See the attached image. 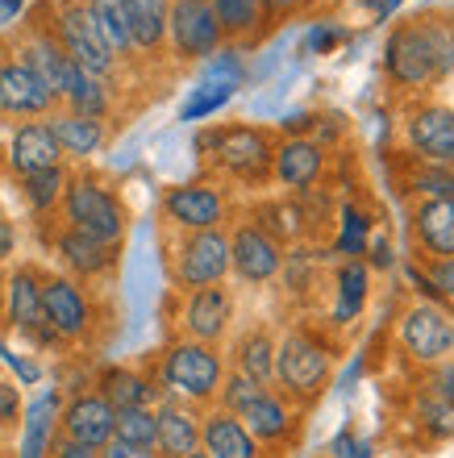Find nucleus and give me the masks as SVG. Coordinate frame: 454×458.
<instances>
[{
    "instance_id": "nucleus-34",
    "label": "nucleus",
    "mask_w": 454,
    "mask_h": 458,
    "mask_svg": "<svg viewBox=\"0 0 454 458\" xmlns=\"http://www.w3.org/2000/svg\"><path fill=\"white\" fill-rule=\"evenodd\" d=\"M59 109L108 121V113H113V84H108V80H96V75H88V72H75L72 88H67L59 100Z\"/></svg>"
},
{
    "instance_id": "nucleus-27",
    "label": "nucleus",
    "mask_w": 454,
    "mask_h": 458,
    "mask_svg": "<svg viewBox=\"0 0 454 458\" xmlns=\"http://www.w3.org/2000/svg\"><path fill=\"white\" fill-rule=\"evenodd\" d=\"M92 392H100V396L113 404V412H121V409H155L158 400H163L155 375L138 371V367H105V371L96 375Z\"/></svg>"
},
{
    "instance_id": "nucleus-5",
    "label": "nucleus",
    "mask_w": 454,
    "mask_h": 458,
    "mask_svg": "<svg viewBox=\"0 0 454 458\" xmlns=\"http://www.w3.org/2000/svg\"><path fill=\"white\" fill-rule=\"evenodd\" d=\"M196 150L226 180L251 183V188L271 180L275 138L263 125H213L196 138Z\"/></svg>"
},
{
    "instance_id": "nucleus-11",
    "label": "nucleus",
    "mask_w": 454,
    "mask_h": 458,
    "mask_svg": "<svg viewBox=\"0 0 454 458\" xmlns=\"http://www.w3.org/2000/svg\"><path fill=\"white\" fill-rule=\"evenodd\" d=\"M42 276H47V271L34 263L13 267L9 276H4V321H9L13 334H21L30 346L50 350V346H59V338L50 334L47 313H42Z\"/></svg>"
},
{
    "instance_id": "nucleus-30",
    "label": "nucleus",
    "mask_w": 454,
    "mask_h": 458,
    "mask_svg": "<svg viewBox=\"0 0 454 458\" xmlns=\"http://www.w3.org/2000/svg\"><path fill=\"white\" fill-rule=\"evenodd\" d=\"M275 334L267 326L246 329L238 342H234V371L254 379V384L271 387L275 384Z\"/></svg>"
},
{
    "instance_id": "nucleus-48",
    "label": "nucleus",
    "mask_w": 454,
    "mask_h": 458,
    "mask_svg": "<svg viewBox=\"0 0 454 458\" xmlns=\"http://www.w3.org/2000/svg\"><path fill=\"white\" fill-rule=\"evenodd\" d=\"M313 0H263V21L275 25L284 21V17H296V13H304Z\"/></svg>"
},
{
    "instance_id": "nucleus-28",
    "label": "nucleus",
    "mask_w": 454,
    "mask_h": 458,
    "mask_svg": "<svg viewBox=\"0 0 454 458\" xmlns=\"http://www.w3.org/2000/svg\"><path fill=\"white\" fill-rule=\"evenodd\" d=\"M50 133L63 150V163H88L92 155H100V146L108 142V125L96 117H80V113L55 109L47 117Z\"/></svg>"
},
{
    "instance_id": "nucleus-41",
    "label": "nucleus",
    "mask_w": 454,
    "mask_h": 458,
    "mask_svg": "<svg viewBox=\"0 0 454 458\" xmlns=\"http://www.w3.org/2000/svg\"><path fill=\"white\" fill-rule=\"evenodd\" d=\"M113 437L130 446L155 450V409H121L113 421Z\"/></svg>"
},
{
    "instance_id": "nucleus-14",
    "label": "nucleus",
    "mask_w": 454,
    "mask_h": 458,
    "mask_svg": "<svg viewBox=\"0 0 454 458\" xmlns=\"http://www.w3.org/2000/svg\"><path fill=\"white\" fill-rule=\"evenodd\" d=\"M229 233V276H238L242 284H271L279 271H284V246L267 233L263 225H254L251 217L238 221Z\"/></svg>"
},
{
    "instance_id": "nucleus-49",
    "label": "nucleus",
    "mask_w": 454,
    "mask_h": 458,
    "mask_svg": "<svg viewBox=\"0 0 454 458\" xmlns=\"http://www.w3.org/2000/svg\"><path fill=\"white\" fill-rule=\"evenodd\" d=\"M96 458H158L155 450H142V446H130V442H117V437H108L105 446L96 450Z\"/></svg>"
},
{
    "instance_id": "nucleus-18",
    "label": "nucleus",
    "mask_w": 454,
    "mask_h": 458,
    "mask_svg": "<svg viewBox=\"0 0 454 458\" xmlns=\"http://www.w3.org/2000/svg\"><path fill=\"white\" fill-rule=\"evenodd\" d=\"M13 59H21L30 72L42 80V84L55 92V100H63V92L72 88V80H75V67L67 55H63V47L55 42V34L47 30V21H34L30 30L21 34V42L13 47Z\"/></svg>"
},
{
    "instance_id": "nucleus-8",
    "label": "nucleus",
    "mask_w": 454,
    "mask_h": 458,
    "mask_svg": "<svg viewBox=\"0 0 454 458\" xmlns=\"http://www.w3.org/2000/svg\"><path fill=\"white\" fill-rule=\"evenodd\" d=\"M171 284L176 292H196L226 284L229 276V233L226 229H201V233H180L167 254Z\"/></svg>"
},
{
    "instance_id": "nucleus-39",
    "label": "nucleus",
    "mask_w": 454,
    "mask_h": 458,
    "mask_svg": "<svg viewBox=\"0 0 454 458\" xmlns=\"http://www.w3.org/2000/svg\"><path fill=\"white\" fill-rule=\"evenodd\" d=\"M251 221L254 225H263L279 246H287V242H296L300 233H304V213H300L296 205H287V200H271V205H263Z\"/></svg>"
},
{
    "instance_id": "nucleus-29",
    "label": "nucleus",
    "mask_w": 454,
    "mask_h": 458,
    "mask_svg": "<svg viewBox=\"0 0 454 458\" xmlns=\"http://www.w3.org/2000/svg\"><path fill=\"white\" fill-rule=\"evenodd\" d=\"M371 296V267L363 259H342L334 271V313L330 326H355Z\"/></svg>"
},
{
    "instance_id": "nucleus-40",
    "label": "nucleus",
    "mask_w": 454,
    "mask_h": 458,
    "mask_svg": "<svg viewBox=\"0 0 454 458\" xmlns=\"http://www.w3.org/2000/svg\"><path fill=\"white\" fill-rule=\"evenodd\" d=\"M405 188L417 200H454V171H442V167H430V163H417L408 171Z\"/></svg>"
},
{
    "instance_id": "nucleus-45",
    "label": "nucleus",
    "mask_w": 454,
    "mask_h": 458,
    "mask_svg": "<svg viewBox=\"0 0 454 458\" xmlns=\"http://www.w3.org/2000/svg\"><path fill=\"white\" fill-rule=\"evenodd\" d=\"M363 263L367 267H375V271H388L392 267V238H388V229H380V225H371V238H367V246H363Z\"/></svg>"
},
{
    "instance_id": "nucleus-31",
    "label": "nucleus",
    "mask_w": 454,
    "mask_h": 458,
    "mask_svg": "<svg viewBox=\"0 0 454 458\" xmlns=\"http://www.w3.org/2000/svg\"><path fill=\"white\" fill-rule=\"evenodd\" d=\"M55 434H59V392H47V396L38 400L34 409L25 412L17 458H47Z\"/></svg>"
},
{
    "instance_id": "nucleus-25",
    "label": "nucleus",
    "mask_w": 454,
    "mask_h": 458,
    "mask_svg": "<svg viewBox=\"0 0 454 458\" xmlns=\"http://www.w3.org/2000/svg\"><path fill=\"white\" fill-rule=\"evenodd\" d=\"M133 59H158L167 50V0H117Z\"/></svg>"
},
{
    "instance_id": "nucleus-55",
    "label": "nucleus",
    "mask_w": 454,
    "mask_h": 458,
    "mask_svg": "<svg viewBox=\"0 0 454 458\" xmlns=\"http://www.w3.org/2000/svg\"><path fill=\"white\" fill-rule=\"evenodd\" d=\"M442 309H446V317H450V326H454V301H450V304H442Z\"/></svg>"
},
{
    "instance_id": "nucleus-26",
    "label": "nucleus",
    "mask_w": 454,
    "mask_h": 458,
    "mask_svg": "<svg viewBox=\"0 0 454 458\" xmlns=\"http://www.w3.org/2000/svg\"><path fill=\"white\" fill-rule=\"evenodd\" d=\"M201 450L209 458H263V446L246 434V425L217 404L201 412Z\"/></svg>"
},
{
    "instance_id": "nucleus-15",
    "label": "nucleus",
    "mask_w": 454,
    "mask_h": 458,
    "mask_svg": "<svg viewBox=\"0 0 454 458\" xmlns=\"http://www.w3.org/2000/svg\"><path fill=\"white\" fill-rule=\"evenodd\" d=\"M59 109V100L42 80H38L21 59L4 55L0 59V117L4 121H42Z\"/></svg>"
},
{
    "instance_id": "nucleus-2",
    "label": "nucleus",
    "mask_w": 454,
    "mask_h": 458,
    "mask_svg": "<svg viewBox=\"0 0 454 458\" xmlns=\"http://www.w3.org/2000/svg\"><path fill=\"white\" fill-rule=\"evenodd\" d=\"M334 342L325 338V329L313 326H292L284 338L275 342V392L296 404V409H309L321 400V392L334 379Z\"/></svg>"
},
{
    "instance_id": "nucleus-52",
    "label": "nucleus",
    "mask_w": 454,
    "mask_h": 458,
    "mask_svg": "<svg viewBox=\"0 0 454 458\" xmlns=\"http://www.w3.org/2000/svg\"><path fill=\"white\" fill-rule=\"evenodd\" d=\"M13 254H17V229H13L9 217H0V267L9 263Z\"/></svg>"
},
{
    "instance_id": "nucleus-22",
    "label": "nucleus",
    "mask_w": 454,
    "mask_h": 458,
    "mask_svg": "<svg viewBox=\"0 0 454 458\" xmlns=\"http://www.w3.org/2000/svg\"><path fill=\"white\" fill-rule=\"evenodd\" d=\"M238 421L246 425V434L267 450V446H284V442H292V434H296V425H300V409L296 404H287L275 387H263V392L238 412Z\"/></svg>"
},
{
    "instance_id": "nucleus-53",
    "label": "nucleus",
    "mask_w": 454,
    "mask_h": 458,
    "mask_svg": "<svg viewBox=\"0 0 454 458\" xmlns=\"http://www.w3.org/2000/svg\"><path fill=\"white\" fill-rule=\"evenodd\" d=\"M0 354H4V362H13V367H17V375H21L25 384H34L38 375H42V371H38V362H25L21 354H13V350H4V346H0Z\"/></svg>"
},
{
    "instance_id": "nucleus-46",
    "label": "nucleus",
    "mask_w": 454,
    "mask_h": 458,
    "mask_svg": "<svg viewBox=\"0 0 454 458\" xmlns=\"http://www.w3.org/2000/svg\"><path fill=\"white\" fill-rule=\"evenodd\" d=\"M421 387H430L433 396L446 400V404L454 409V354L446 362H438V367H430V371H425V384H421Z\"/></svg>"
},
{
    "instance_id": "nucleus-44",
    "label": "nucleus",
    "mask_w": 454,
    "mask_h": 458,
    "mask_svg": "<svg viewBox=\"0 0 454 458\" xmlns=\"http://www.w3.org/2000/svg\"><path fill=\"white\" fill-rule=\"evenodd\" d=\"M25 417V400H21V384L0 375V429H17Z\"/></svg>"
},
{
    "instance_id": "nucleus-3",
    "label": "nucleus",
    "mask_w": 454,
    "mask_h": 458,
    "mask_svg": "<svg viewBox=\"0 0 454 458\" xmlns=\"http://www.w3.org/2000/svg\"><path fill=\"white\" fill-rule=\"evenodd\" d=\"M226 354L217 346H204V342H188V338H171L163 346L155 362V384L167 400H180L192 409H213L217 392L226 384Z\"/></svg>"
},
{
    "instance_id": "nucleus-42",
    "label": "nucleus",
    "mask_w": 454,
    "mask_h": 458,
    "mask_svg": "<svg viewBox=\"0 0 454 458\" xmlns=\"http://www.w3.org/2000/svg\"><path fill=\"white\" fill-rule=\"evenodd\" d=\"M259 392H263V384H254V379H246V375H238V371H226V384L217 392V409H226L238 417Z\"/></svg>"
},
{
    "instance_id": "nucleus-33",
    "label": "nucleus",
    "mask_w": 454,
    "mask_h": 458,
    "mask_svg": "<svg viewBox=\"0 0 454 458\" xmlns=\"http://www.w3.org/2000/svg\"><path fill=\"white\" fill-rule=\"evenodd\" d=\"M209 9H213L226 42H246V38H259L267 30L263 0H209Z\"/></svg>"
},
{
    "instance_id": "nucleus-59",
    "label": "nucleus",
    "mask_w": 454,
    "mask_h": 458,
    "mask_svg": "<svg viewBox=\"0 0 454 458\" xmlns=\"http://www.w3.org/2000/svg\"><path fill=\"white\" fill-rule=\"evenodd\" d=\"M450 72H454V67H450Z\"/></svg>"
},
{
    "instance_id": "nucleus-32",
    "label": "nucleus",
    "mask_w": 454,
    "mask_h": 458,
    "mask_svg": "<svg viewBox=\"0 0 454 458\" xmlns=\"http://www.w3.org/2000/svg\"><path fill=\"white\" fill-rule=\"evenodd\" d=\"M67 180H72V171H67V163H59V167L21 175V180H17V192H21L25 208H30L34 217H50V213H59V200H63Z\"/></svg>"
},
{
    "instance_id": "nucleus-24",
    "label": "nucleus",
    "mask_w": 454,
    "mask_h": 458,
    "mask_svg": "<svg viewBox=\"0 0 454 458\" xmlns=\"http://www.w3.org/2000/svg\"><path fill=\"white\" fill-rule=\"evenodd\" d=\"M192 450H201V409L163 396L155 404V454L184 458Z\"/></svg>"
},
{
    "instance_id": "nucleus-54",
    "label": "nucleus",
    "mask_w": 454,
    "mask_h": 458,
    "mask_svg": "<svg viewBox=\"0 0 454 458\" xmlns=\"http://www.w3.org/2000/svg\"><path fill=\"white\" fill-rule=\"evenodd\" d=\"M25 0H0V25H13L17 17H21Z\"/></svg>"
},
{
    "instance_id": "nucleus-35",
    "label": "nucleus",
    "mask_w": 454,
    "mask_h": 458,
    "mask_svg": "<svg viewBox=\"0 0 454 458\" xmlns=\"http://www.w3.org/2000/svg\"><path fill=\"white\" fill-rule=\"evenodd\" d=\"M84 9H88V21L96 25V34H100V42L108 47V55L121 67L133 63V47H130V34H125V17H121L117 0H84Z\"/></svg>"
},
{
    "instance_id": "nucleus-13",
    "label": "nucleus",
    "mask_w": 454,
    "mask_h": 458,
    "mask_svg": "<svg viewBox=\"0 0 454 458\" xmlns=\"http://www.w3.org/2000/svg\"><path fill=\"white\" fill-rule=\"evenodd\" d=\"M226 47L209 0H167V50L180 63L213 59Z\"/></svg>"
},
{
    "instance_id": "nucleus-17",
    "label": "nucleus",
    "mask_w": 454,
    "mask_h": 458,
    "mask_svg": "<svg viewBox=\"0 0 454 458\" xmlns=\"http://www.w3.org/2000/svg\"><path fill=\"white\" fill-rule=\"evenodd\" d=\"M50 250L59 259L63 276L80 279V284L113 276L121 263V246H105V242H96V238H88L80 229H67V225H59L50 233Z\"/></svg>"
},
{
    "instance_id": "nucleus-4",
    "label": "nucleus",
    "mask_w": 454,
    "mask_h": 458,
    "mask_svg": "<svg viewBox=\"0 0 454 458\" xmlns=\"http://www.w3.org/2000/svg\"><path fill=\"white\" fill-rule=\"evenodd\" d=\"M59 221L67 229H80L88 238L105 242V246H121L130 213H125V200L108 180H100L96 171H72L59 200Z\"/></svg>"
},
{
    "instance_id": "nucleus-6",
    "label": "nucleus",
    "mask_w": 454,
    "mask_h": 458,
    "mask_svg": "<svg viewBox=\"0 0 454 458\" xmlns=\"http://www.w3.org/2000/svg\"><path fill=\"white\" fill-rule=\"evenodd\" d=\"M47 30L55 34V42L63 47V55L80 67V72L96 75V80H117L121 63L108 55V47L100 42L96 25L88 21V9L84 0H55L47 9Z\"/></svg>"
},
{
    "instance_id": "nucleus-50",
    "label": "nucleus",
    "mask_w": 454,
    "mask_h": 458,
    "mask_svg": "<svg viewBox=\"0 0 454 458\" xmlns=\"http://www.w3.org/2000/svg\"><path fill=\"white\" fill-rule=\"evenodd\" d=\"M47 458H96V450L80 446V442H72V437L55 434V442H50V454Z\"/></svg>"
},
{
    "instance_id": "nucleus-21",
    "label": "nucleus",
    "mask_w": 454,
    "mask_h": 458,
    "mask_svg": "<svg viewBox=\"0 0 454 458\" xmlns=\"http://www.w3.org/2000/svg\"><path fill=\"white\" fill-rule=\"evenodd\" d=\"M413 233V263H442L454 259V200H417L408 213Z\"/></svg>"
},
{
    "instance_id": "nucleus-7",
    "label": "nucleus",
    "mask_w": 454,
    "mask_h": 458,
    "mask_svg": "<svg viewBox=\"0 0 454 458\" xmlns=\"http://www.w3.org/2000/svg\"><path fill=\"white\" fill-rule=\"evenodd\" d=\"M396 350L408 367L430 371L438 362H446L454 354V326L446 317L442 304L413 301L396 321Z\"/></svg>"
},
{
    "instance_id": "nucleus-1",
    "label": "nucleus",
    "mask_w": 454,
    "mask_h": 458,
    "mask_svg": "<svg viewBox=\"0 0 454 458\" xmlns=\"http://www.w3.org/2000/svg\"><path fill=\"white\" fill-rule=\"evenodd\" d=\"M454 25L446 17L421 13L396 21L383 38V80L396 97H425L450 80Z\"/></svg>"
},
{
    "instance_id": "nucleus-19",
    "label": "nucleus",
    "mask_w": 454,
    "mask_h": 458,
    "mask_svg": "<svg viewBox=\"0 0 454 458\" xmlns=\"http://www.w3.org/2000/svg\"><path fill=\"white\" fill-rule=\"evenodd\" d=\"M113 421H117L113 404H108L100 392H92V387L72 392V396L59 404V434L88 450H100L108 437H113Z\"/></svg>"
},
{
    "instance_id": "nucleus-43",
    "label": "nucleus",
    "mask_w": 454,
    "mask_h": 458,
    "mask_svg": "<svg viewBox=\"0 0 454 458\" xmlns=\"http://www.w3.org/2000/svg\"><path fill=\"white\" fill-rule=\"evenodd\" d=\"M234 97V84H204L196 97L184 105V121H201V117H209V113H217L226 100Z\"/></svg>"
},
{
    "instance_id": "nucleus-56",
    "label": "nucleus",
    "mask_w": 454,
    "mask_h": 458,
    "mask_svg": "<svg viewBox=\"0 0 454 458\" xmlns=\"http://www.w3.org/2000/svg\"><path fill=\"white\" fill-rule=\"evenodd\" d=\"M184 458H209V454H204V450H192V454H184Z\"/></svg>"
},
{
    "instance_id": "nucleus-37",
    "label": "nucleus",
    "mask_w": 454,
    "mask_h": 458,
    "mask_svg": "<svg viewBox=\"0 0 454 458\" xmlns=\"http://www.w3.org/2000/svg\"><path fill=\"white\" fill-rule=\"evenodd\" d=\"M405 276L421 292V301H430V304L454 301V259H442V263H408Z\"/></svg>"
},
{
    "instance_id": "nucleus-20",
    "label": "nucleus",
    "mask_w": 454,
    "mask_h": 458,
    "mask_svg": "<svg viewBox=\"0 0 454 458\" xmlns=\"http://www.w3.org/2000/svg\"><path fill=\"white\" fill-rule=\"evenodd\" d=\"M325 142L296 133V138H275L271 155V180L287 192H309L313 183L325 175Z\"/></svg>"
},
{
    "instance_id": "nucleus-51",
    "label": "nucleus",
    "mask_w": 454,
    "mask_h": 458,
    "mask_svg": "<svg viewBox=\"0 0 454 458\" xmlns=\"http://www.w3.org/2000/svg\"><path fill=\"white\" fill-rule=\"evenodd\" d=\"M334 454H338V458H371V450L363 446L359 437H355V434L347 429V434H338V437H334Z\"/></svg>"
},
{
    "instance_id": "nucleus-9",
    "label": "nucleus",
    "mask_w": 454,
    "mask_h": 458,
    "mask_svg": "<svg viewBox=\"0 0 454 458\" xmlns=\"http://www.w3.org/2000/svg\"><path fill=\"white\" fill-rule=\"evenodd\" d=\"M408 155L430 167L454 171V105L442 100H413L400 121Z\"/></svg>"
},
{
    "instance_id": "nucleus-23",
    "label": "nucleus",
    "mask_w": 454,
    "mask_h": 458,
    "mask_svg": "<svg viewBox=\"0 0 454 458\" xmlns=\"http://www.w3.org/2000/svg\"><path fill=\"white\" fill-rule=\"evenodd\" d=\"M63 163V150L50 133L47 117L42 121H21L13 125L9 133V146H4V167L21 180V175H34V171H47V167H59Z\"/></svg>"
},
{
    "instance_id": "nucleus-36",
    "label": "nucleus",
    "mask_w": 454,
    "mask_h": 458,
    "mask_svg": "<svg viewBox=\"0 0 454 458\" xmlns=\"http://www.w3.org/2000/svg\"><path fill=\"white\" fill-rule=\"evenodd\" d=\"M413 425L417 434H425L430 442H450L454 437V409L446 400H438L430 387H417V400H413Z\"/></svg>"
},
{
    "instance_id": "nucleus-38",
    "label": "nucleus",
    "mask_w": 454,
    "mask_h": 458,
    "mask_svg": "<svg viewBox=\"0 0 454 458\" xmlns=\"http://www.w3.org/2000/svg\"><path fill=\"white\" fill-rule=\"evenodd\" d=\"M371 213L363 205H342L338 208V233H334V254L342 259H363V246L371 238Z\"/></svg>"
},
{
    "instance_id": "nucleus-47",
    "label": "nucleus",
    "mask_w": 454,
    "mask_h": 458,
    "mask_svg": "<svg viewBox=\"0 0 454 458\" xmlns=\"http://www.w3.org/2000/svg\"><path fill=\"white\" fill-rule=\"evenodd\" d=\"M342 38H347V30H338V25H313L309 38H304V55H330Z\"/></svg>"
},
{
    "instance_id": "nucleus-16",
    "label": "nucleus",
    "mask_w": 454,
    "mask_h": 458,
    "mask_svg": "<svg viewBox=\"0 0 454 458\" xmlns=\"http://www.w3.org/2000/svg\"><path fill=\"white\" fill-rule=\"evenodd\" d=\"M229 321H234V296H229L226 284L184 292L180 338L204 342V346H221V338L229 334Z\"/></svg>"
},
{
    "instance_id": "nucleus-57",
    "label": "nucleus",
    "mask_w": 454,
    "mask_h": 458,
    "mask_svg": "<svg viewBox=\"0 0 454 458\" xmlns=\"http://www.w3.org/2000/svg\"><path fill=\"white\" fill-rule=\"evenodd\" d=\"M0 296H4V276H0Z\"/></svg>"
},
{
    "instance_id": "nucleus-58",
    "label": "nucleus",
    "mask_w": 454,
    "mask_h": 458,
    "mask_svg": "<svg viewBox=\"0 0 454 458\" xmlns=\"http://www.w3.org/2000/svg\"><path fill=\"white\" fill-rule=\"evenodd\" d=\"M0 375H4V362H0Z\"/></svg>"
},
{
    "instance_id": "nucleus-10",
    "label": "nucleus",
    "mask_w": 454,
    "mask_h": 458,
    "mask_svg": "<svg viewBox=\"0 0 454 458\" xmlns=\"http://www.w3.org/2000/svg\"><path fill=\"white\" fill-rule=\"evenodd\" d=\"M158 213L176 233H201V229H226L229 221V196L213 180L176 183L163 192Z\"/></svg>"
},
{
    "instance_id": "nucleus-12",
    "label": "nucleus",
    "mask_w": 454,
    "mask_h": 458,
    "mask_svg": "<svg viewBox=\"0 0 454 458\" xmlns=\"http://www.w3.org/2000/svg\"><path fill=\"white\" fill-rule=\"evenodd\" d=\"M42 313H47V326L50 334L59 342H72V346H80V342H88V334H92L96 326V304L92 296H88V288L80 284V279L72 276H42Z\"/></svg>"
}]
</instances>
